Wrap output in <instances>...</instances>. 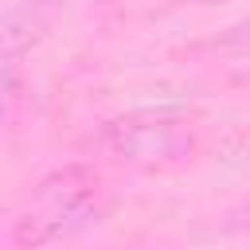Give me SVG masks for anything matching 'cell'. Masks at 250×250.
Wrapping results in <instances>:
<instances>
[{"label": "cell", "instance_id": "obj_2", "mask_svg": "<svg viewBox=\"0 0 250 250\" xmlns=\"http://www.w3.org/2000/svg\"><path fill=\"white\" fill-rule=\"evenodd\" d=\"M102 145L109 156L125 164H176L195 148V133L184 117L164 109H137L113 117L102 129Z\"/></svg>", "mask_w": 250, "mask_h": 250}, {"label": "cell", "instance_id": "obj_3", "mask_svg": "<svg viewBox=\"0 0 250 250\" xmlns=\"http://www.w3.org/2000/svg\"><path fill=\"white\" fill-rule=\"evenodd\" d=\"M62 20V4L59 0H23L12 4L4 12V59H8V74L16 70L20 55H27L35 43H43L55 23Z\"/></svg>", "mask_w": 250, "mask_h": 250}, {"label": "cell", "instance_id": "obj_1", "mask_svg": "<svg viewBox=\"0 0 250 250\" xmlns=\"http://www.w3.org/2000/svg\"><path fill=\"white\" fill-rule=\"evenodd\" d=\"M94 195H98V176L86 168H62V172L47 176L39 184V191L31 195L27 211L12 227L16 246L35 250V246H47V242L74 234L90 219Z\"/></svg>", "mask_w": 250, "mask_h": 250}]
</instances>
